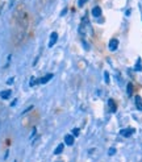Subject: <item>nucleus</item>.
<instances>
[{
	"label": "nucleus",
	"mask_w": 142,
	"mask_h": 162,
	"mask_svg": "<svg viewBox=\"0 0 142 162\" xmlns=\"http://www.w3.org/2000/svg\"><path fill=\"white\" fill-rule=\"evenodd\" d=\"M57 41H58V33H57V32H53V33L50 34V40H49V47L54 46Z\"/></svg>",
	"instance_id": "obj_2"
},
{
	"label": "nucleus",
	"mask_w": 142,
	"mask_h": 162,
	"mask_svg": "<svg viewBox=\"0 0 142 162\" xmlns=\"http://www.w3.org/2000/svg\"><path fill=\"white\" fill-rule=\"evenodd\" d=\"M104 77H105V82H106V83H109V74H108V73H105V74H104Z\"/></svg>",
	"instance_id": "obj_15"
},
{
	"label": "nucleus",
	"mask_w": 142,
	"mask_h": 162,
	"mask_svg": "<svg viewBox=\"0 0 142 162\" xmlns=\"http://www.w3.org/2000/svg\"><path fill=\"white\" fill-rule=\"evenodd\" d=\"M86 2H87V0H79V7H83L84 6V4H86Z\"/></svg>",
	"instance_id": "obj_14"
},
{
	"label": "nucleus",
	"mask_w": 142,
	"mask_h": 162,
	"mask_svg": "<svg viewBox=\"0 0 142 162\" xmlns=\"http://www.w3.org/2000/svg\"><path fill=\"white\" fill-rule=\"evenodd\" d=\"M117 47H118V40L113 38V40L109 41V49H110V50H116Z\"/></svg>",
	"instance_id": "obj_6"
},
{
	"label": "nucleus",
	"mask_w": 142,
	"mask_h": 162,
	"mask_svg": "<svg viewBox=\"0 0 142 162\" xmlns=\"http://www.w3.org/2000/svg\"><path fill=\"white\" fill-rule=\"evenodd\" d=\"M92 16L94 17H100L101 16V8L100 7H95L92 9Z\"/></svg>",
	"instance_id": "obj_9"
},
{
	"label": "nucleus",
	"mask_w": 142,
	"mask_h": 162,
	"mask_svg": "<svg viewBox=\"0 0 142 162\" xmlns=\"http://www.w3.org/2000/svg\"><path fill=\"white\" fill-rule=\"evenodd\" d=\"M75 141V137L73 134H67V136H65V142H66V145H73Z\"/></svg>",
	"instance_id": "obj_5"
},
{
	"label": "nucleus",
	"mask_w": 142,
	"mask_h": 162,
	"mask_svg": "<svg viewBox=\"0 0 142 162\" xmlns=\"http://www.w3.org/2000/svg\"><path fill=\"white\" fill-rule=\"evenodd\" d=\"M63 144H59V145L58 146H57V149H55V150H54V154H59V153H62V152H63Z\"/></svg>",
	"instance_id": "obj_11"
},
{
	"label": "nucleus",
	"mask_w": 142,
	"mask_h": 162,
	"mask_svg": "<svg viewBox=\"0 0 142 162\" xmlns=\"http://www.w3.org/2000/svg\"><path fill=\"white\" fill-rule=\"evenodd\" d=\"M128 95L129 96L133 95V83H129V85H128Z\"/></svg>",
	"instance_id": "obj_12"
},
{
	"label": "nucleus",
	"mask_w": 142,
	"mask_h": 162,
	"mask_svg": "<svg viewBox=\"0 0 142 162\" xmlns=\"http://www.w3.org/2000/svg\"><path fill=\"white\" fill-rule=\"evenodd\" d=\"M108 153H109L110 156H112V154H114V153H116V150H114V149H110V150H109Z\"/></svg>",
	"instance_id": "obj_17"
},
{
	"label": "nucleus",
	"mask_w": 142,
	"mask_h": 162,
	"mask_svg": "<svg viewBox=\"0 0 142 162\" xmlns=\"http://www.w3.org/2000/svg\"><path fill=\"white\" fill-rule=\"evenodd\" d=\"M12 21H13V32H12L13 41H15L16 45H20V43L25 41L30 25V16L24 4H19L15 8L12 15Z\"/></svg>",
	"instance_id": "obj_1"
},
{
	"label": "nucleus",
	"mask_w": 142,
	"mask_h": 162,
	"mask_svg": "<svg viewBox=\"0 0 142 162\" xmlns=\"http://www.w3.org/2000/svg\"><path fill=\"white\" fill-rule=\"evenodd\" d=\"M11 95H12V91L11 90H4V91L0 92V98H2V99H8Z\"/></svg>",
	"instance_id": "obj_8"
},
{
	"label": "nucleus",
	"mask_w": 142,
	"mask_h": 162,
	"mask_svg": "<svg viewBox=\"0 0 142 162\" xmlns=\"http://www.w3.org/2000/svg\"><path fill=\"white\" fill-rule=\"evenodd\" d=\"M53 78V74H46L45 77H42V78H39L38 82H39V85H45V83H47L49 81H50Z\"/></svg>",
	"instance_id": "obj_4"
},
{
	"label": "nucleus",
	"mask_w": 142,
	"mask_h": 162,
	"mask_svg": "<svg viewBox=\"0 0 142 162\" xmlns=\"http://www.w3.org/2000/svg\"><path fill=\"white\" fill-rule=\"evenodd\" d=\"M136 106H137V108H138L140 111H142V99H141L140 95L136 96Z\"/></svg>",
	"instance_id": "obj_10"
},
{
	"label": "nucleus",
	"mask_w": 142,
	"mask_h": 162,
	"mask_svg": "<svg viewBox=\"0 0 142 162\" xmlns=\"http://www.w3.org/2000/svg\"><path fill=\"white\" fill-rule=\"evenodd\" d=\"M120 133H121L122 137H130V136L134 133V129H133V128H126V129H122Z\"/></svg>",
	"instance_id": "obj_3"
},
{
	"label": "nucleus",
	"mask_w": 142,
	"mask_h": 162,
	"mask_svg": "<svg viewBox=\"0 0 142 162\" xmlns=\"http://www.w3.org/2000/svg\"><path fill=\"white\" fill-rule=\"evenodd\" d=\"M108 106H109V108H110V111H112V112H116V111H117L116 102H114L113 99H109V100H108Z\"/></svg>",
	"instance_id": "obj_7"
},
{
	"label": "nucleus",
	"mask_w": 142,
	"mask_h": 162,
	"mask_svg": "<svg viewBox=\"0 0 142 162\" xmlns=\"http://www.w3.org/2000/svg\"><path fill=\"white\" fill-rule=\"evenodd\" d=\"M16 103H17V99H15V100H13V102H12V104H11V106L13 107V106H15V104H16Z\"/></svg>",
	"instance_id": "obj_18"
},
{
	"label": "nucleus",
	"mask_w": 142,
	"mask_h": 162,
	"mask_svg": "<svg viewBox=\"0 0 142 162\" xmlns=\"http://www.w3.org/2000/svg\"><path fill=\"white\" fill-rule=\"evenodd\" d=\"M79 133H80V130H79L78 128H77V129H74V130H73V136H74V137H75V136H78Z\"/></svg>",
	"instance_id": "obj_13"
},
{
	"label": "nucleus",
	"mask_w": 142,
	"mask_h": 162,
	"mask_svg": "<svg viewBox=\"0 0 142 162\" xmlns=\"http://www.w3.org/2000/svg\"><path fill=\"white\" fill-rule=\"evenodd\" d=\"M13 82H15V78H9V79L7 81V85H12Z\"/></svg>",
	"instance_id": "obj_16"
}]
</instances>
